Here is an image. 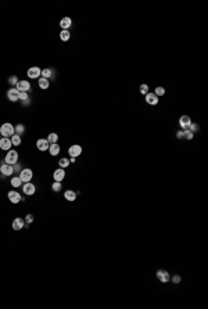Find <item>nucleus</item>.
I'll use <instances>...</instances> for the list:
<instances>
[{
  "mask_svg": "<svg viewBox=\"0 0 208 309\" xmlns=\"http://www.w3.org/2000/svg\"><path fill=\"white\" fill-rule=\"evenodd\" d=\"M54 75H56V72H54V69H51V68L42 69V74H40V77L45 78V79H54Z\"/></svg>",
  "mask_w": 208,
  "mask_h": 309,
  "instance_id": "obj_18",
  "label": "nucleus"
},
{
  "mask_svg": "<svg viewBox=\"0 0 208 309\" xmlns=\"http://www.w3.org/2000/svg\"><path fill=\"white\" fill-rule=\"evenodd\" d=\"M71 25H72V19L69 18V17H64V18H61L60 27L63 28V31H68L69 28H71Z\"/></svg>",
  "mask_w": 208,
  "mask_h": 309,
  "instance_id": "obj_19",
  "label": "nucleus"
},
{
  "mask_svg": "<svg viewBox=\"0 0 208 309\" xmlns=\"http://www.w3.org/2000/svg\"><path fill=\"white\" fill-rule=\"evenodd\" d=\"M47 141H49L50 144L57 143V141H58V134H57V133H49V136H47Z\"/></svg>",
  "mask_w": 208,
  "mask_h": 309,
  "instance_id": "obj_26",
  "label": "nucleus"
},
{
  "mask_svg": "<svg viewBox=\"0 0 208 309\" xmlns=\"http://www.w3.org/2000/svg\"><path fill=\"white\" fill-rule=\"evenodd\" d=\"M40 74H42V69L39 68V67H31L27 71L28 78H31V79H36V78L39 79V78H40Z\"/></svg>",
  "mask_w": 208,
  "mask_h": 309,
  "instance_id": "obj_7",
  "label": "nucleus"
},
{
  "mask_svg": "<svg viewBox=\"0 0 208 309\" xmlns=\"http://www.w3.org/2000/svg\"><path fill=\"white\" fill-rule=\"evenodd\" d=\"M15 89L18 90V92H25L28 93L31 89V83L29 80H18V83L15 85Z\"/></svg>",
  "mask_w": 208,
  "mask_h": 309,
  "instance_id": "obj_6",
  "label": "nucleus"
},
{
  "mask_svg": "<svg viewBox=\"0 0 208 309\" xmlns=\"http://www.w3.org/2000/svg\"><path fill=\"white\" fill-rule=\"evenodd\" d=\"M10 183H11L13 187H15V189H18L21 184H22V180L19 179V176H14V178H11V180H10Z\"/></svg>",
  "mask_w": 208,
  "mask_h": 309,
  "instance_id": "obj_23",
  "label": "nucleus"
},
{
  "mask_svg": "<svg viewBox=\"0 0 208 309\" xmlns=\"http://www.w3.org/2000/svg\"><path fill=\"white\" fill-rule=\"evenodd\" d=\"M36 147H38L39 151H47L50 147V143L47 141V139H39L36 141Z\"/></svg>",
  "mask_w": 208,
  "mask_h": 309,
  "instance_id": "obj_14",
  "label": "nucleus"
},
{
  "mask_svg": "<svg viewBox=\"0 0 208 309\" xmlns=\"http://www.w3.org/2000/svg\"><path fill=\"white\" fill-rule=\"evenodd\" d=\"M4 162L8 165H14L18 162V153L15 150H8L6 157H4Z\"/></svg>",
  "mask_w": 208,
  "mask_h": 309,
  "instance_id": "obj_2",
  "label": "nucleus"
},
{
  "mask_svg": "<svg viewBox=\"0 0 208 309\" xmlns=\"http://www.w3.org/2000/svg\"><path fill=\"white\" fill-rule=\"evenodd\" d=\"M7 197H8V200H10V202H11V204H18L19 201H24V198L21 197V194H19L18 191H15V190L8 191Z\"/></svg>",
  "mask_w": 208,
  "mask_h": 309,
  "instance_id": "obj_4",
  "label": "nucleus"
},
{
  "mask_svg": "<svg viewBox=\"0 0 208 309\" xmlns=\"http://www.w3.org/2000/svg\"><path fill=\"white\" fill-rule=\"evenodd\" d=\"M14 129H15V133L19 134V136H22V134L25 133V126H24L22 123H18L17 126H14Z\"/></svg>",
  "mask_w": 208,
  "mask_h": 309,
  "instance_id": "obj_28",
  "label": "nucleus"
},
{
  "mask_svg": "<svg viewBox=\"0 0 208 309\" xmlns=\"http://www.w3.org/2000/svg\"><path fill=\"white\" fill-rule=\"evenodd\" d=\"M154 94L157 96V97H163V96L165 94V89H164L163 86H158V88H155Z\"/></svg>",
  "mask_w": 208,
  "mask_h": 309,
  "instance_id": "obj_30",
  "label": "nucleus"
},
{
  "mask_svg": "<svg viewBox=\"0 0 208 309\" xmlns=\"http://www.w3.org/2000/svg\"><path fill=\"white\" fill-rule=\"evenodd\" d=\"M14 133H15V129L10 122H4L3 125L0 126V134L3 137H11Z\"/></svg>",
  "mask_w": 208,
  "mask_h": 309,
  "instance_id": "obj_1",
  "label": "nucleus"
},
{
  "mask_svg": "<svg viewBox=\"0 0 208 309\" xmlns=\"http://www.w3.org/2000/svg\"><path fill=\"white\" fill-rule=\"evenodd\" d=\"M0 175L1 176H13L14 175V171H13V165H8L4 162L3 165H0Z\"/></svg>",
  "mask_w": 208,
  "mask_h": 309,
  "instance_id": "obj_5",
  "label": "nucleus"
},
{
  "mask_svg": "<svg viewBox=\"0 0 208 309\" xmlns=\"http://www.w3.org/2000/svg\"><path fill=\"white\" fill-rule=\"evenodd\" d=\"M34 219H35V218H34V215H32V214H28L27 216L24 218V221H25V223H27V225H31V223L34 222Z\"/></svg>",
  "mask_w": 208,
  "mask_h": 309,
  "instance_id": "obj_36",
  "label": "nucleus"
},
{
  "mask_svg": "<svg viewBox=\"0 0 208 309\" xmlns=\"http://www.w3.org/2000/svg\"><path fill=\"white\" fill-rule=\"evenodd\" d=\"M11 139L10 137H1L0 139V150H4V151H8L11 150Z\"/></svg>",
  "mask_w": 208,
  "mask_h": 309,
  "instance_id": "obj_13",
  "label": "nucleus"
},
{
  "mask_svg": "<svg viewBox=\"0 0 208 309\" xmlns=\"http://www.w3.org/2000/svg\"><path fill=\"white\" fill-rule=\"evenodd\" d=\"M61 189H63V186H61V182H54V183L51 184V190L56 191V193H58Z\"/></svg>",
  "mask_w": 208,
  "mask_h": 309,
  "instance_id": "obj_31",
  "label": "nucleus"
},
{
  "mask_svg": "<svg viewBox=\"0 0 208 309\" xmlns=\"http://www.w3.org/2000/svg\"><path fill=\"white\" fill-rule=\"evenodd\" d=\"M76 191H74V190H67L64 193V198L67 200V201H69V202H72V201H75L76 200Z\"/></svg>",
  "mask_w": 208,
  "mask_h": 309,
  "instance_id": "obj_20",
  "label": "nucleus"
},
{
  "mask_svg": "<svg viewBox=\"0 0 208 309\" xmlns=\"http://www.w3.org/2000/svg\"><path fill=\"white\" fill-rule=\"evenodd\" d=\"M11 143H13V146H19L21 144V136H19V134H17V133H14L11 136Z\"/></svg>",
  "mask_w": 208,
  "mask_h": 309,
  "instance_id": "obj_27",
  "label": "nucleus"
},
{
  "mask_svg": "<svg viewBox=\"0 0 208 309\" xmlns=\"http://www.w3.org/2000/svg\"><path fill=\"white\" fill-rule=\"evenodd\" d=\"M18 97H19V92L15 88H11V89H8L7 90V99L10 100L11 103L18 101Z\"/></svg>",
  "mask_w": 208,
  "mask_h": 309,
  "instance_id": "obj_12",
  "label": "nucleus"
},
{
  "mask_svg": "<svg viewBox=\"0 0 208 309\" xmlns=\"http://www.w3.org/2000/svg\"><path fill=\"white\" fill-rule=\"evenodd\" d=\"M38 85H39V88H40L42 90H47V89H49V86H50V82H49V79H45V78H39Z\"/></svg>",
  "mask_w": 208,
  "mask_h": 309,
  "instance_id": "obj_22",
  "label": "nucleus"
},
{
  "mask_svg": "<svg viewBox=\"0 0 208 309\" xmlns=\"http://www.w3.org/2000/svg\"><path fill=\"white\" fill-rule=\"evenodd\" d=\"M176 137L183 139V130H178V132H176Z\"/></svg>",
  "mask_w": 208,
  "mask_h": 309,
  "instance_id": "obj_39",
  "label": "nucleus"
},
{
  "mask_svg": "<svg viewBox=\"0 0 208 309\" xmlns=\"http://www.w3.org/2000/svg\"><path fill=\"white\" fill-rule=\"evenodd\" d=\"M82 154V147L79 144H72L71 147L68 149V155L69 157H79Z\"/></svg>",
  "mask_w": 208,
  "mask_h": 309,
  "instance_id": "obj_11",
  "label": "nucleus"
},
{
  "mask_svg": "<svg viewBox=\"0 0 208 309\" xmlns=\"http://www.w3.org/2000/svg\"><path fill=\"white\" fill-rule=\"evenodd\" d=\"M18 176H19V179L22 180V183H28V182H31L32 178H34V172L29 168H24V169H21Z\"/></svg>",
  "mask_w": 208,
  "mask_h": 309,
  "instance_id": "obj_3",
  "label": "nucleus"
},
{
  "mask_svg": "<svg viewBox=\"0 0 208 309\" xmlns=\"http://www.w3.org/2000/svg\"><path fill=\"white\" fill-rule=\"evenodd\" d=\"M60 144H57V143H54V144H50V147H49V153H50V155H53V157H56V155H58L60 154Z\"/></svg>",
  "mask_w": 208,
  "mask_h": 309,
  "instance_id": "obj_21",
  "label": "nucleus"
},
{
  "mask_svg": "<svg viewBox=\"0 0 208 309\" xmlns=\"http://www.w3.org/2000/svg\"><path fill=\"white\" fill-rule=\"evenodd\" d=\"M11 227L14 230H21L25 227V221H24L22 218H15L14 221H13V225Z\"/></svg>",
  "mask_w": 208,
  "mask_h": 309,
  "instance_id": "obj_17",
  "label": "nucleus"
},
{
  "mask_svg": "<svg viewBox=\"0 0 208 309\" xmlns=\"http://www.w3.org/2000/svg\"><path fill=\"white\" fill-rule=\"evenodd\" d=\"M155 276H157V279H158L161 283H168V282L171 280V275H169V273H168L166 270H163V269L157 270Z\"/></svg>",
  "mask_w": 208,
  "mask_h": 309,
  "instance_id": "obj_9",
  "label": "nucleus"
},
{
  "mask_svg": "<svg viewBox=\"0 0 208 309\" xmlns=\"http://www.w3.org/2000/svg\"><path fill=\"white\" fill-rule=\"evenodd\" d=\"M160 97H157V96L154 94V93H150L148 92L147 94H146V97H144V100H146V103L150 104V105H157L160 101Z\"/></svg>",
  "mask_w": 208,
  "mask_h": 309,
  "instance_id": "obj_15",
  "label": "nucleus"
},
{
  "mask_svg": "<svg viewBox=\"0 0 208 309\" xmlns=\"http://www.w3.org/2000/svg\"><path fill=\"white\" fill-rule=\"evenodd\" d=\"M18 80H19V79L15 77V75H11V77L8 78V83L11 85V86H15V85L18 83Z\"/></svg>",
  "mask_w": 208,
  "mask_h": 309,
  "instance_id": "obj_34",
  "label": "nucleus"
},
{
  "mask_svg": "<svg viewBox=\"0 0 208 309\" xmlns=\"http://www.w3.org/2000/svg\"><path fill=\"white\" fill-rule=\"evenodd\" d=\"M22 191H24V194H25V195H34L35 191H36V186H35L34 183H31V182H28V183H24Z\"/></svg>",
  "mask_w": 208,
  "mask_h": 309,
  "instance_id": "obj_10",
  "label": "nucleus"
},
{
  "mask_svg": "<svg viewBox=\"0 0 208 309\" xmlns=\"http://www.w3.org/2000/svg\"><path fill=\"white\" fill-rule=\"evenodd\" d=\"M29 99V96H28V93L25 92H19V97H18V101H21V103H24L25 100Z\"/></svg>",
  "mask_w": 208,
  "mask_h": 309,
  "instance_id": "obj_33",
  "label": "nucleus"
},
{
  "mask_svg": "<svg viewBox=\"0 0 208 309\" xmlns=\"http://www.w3.org/2000/svg\"><path fill=\"white\" fill-rule=\"evenodd\" d=\"M148 85H146V83H143V85H140V88H139V90H140V93H142V94H147L148 93Z\"/></svg>",
  "mask_w": 208,
  "mask_h": 309,
  "instance_id": "obj_32",
  "label": "nucleus"
},
{
  "mask_svg": "<svg viewBox=\"0 0 208 309\" xmlns=\"http://www.w3.org/2000/svg\"><path fill=\"white\" fill-rule=\"evenodd\" d=\"M171 280H172V283H175V284H178V283H180L182 277H180L179 275H175V276H172V277H171Z\"/></svg>",
  "mask_w": 208,
  "mask_h": 309,
  "instance_id": "obj_38",
  "label": "nucleus"
},
{
  "mask_svg": "<svg viewBox=\"0 0 208 309\" xmlns=\"http://www.w3.org/2000/svg\"><path fill=\"white\" fill-rule=\"evenodd\" d=\"M21 165L18 164V162H17V164H14L13 165V171H14V173H19V172H21Z\"/></svg>",
  "mask_w": 208,
  "mask_h": 309,
  "instance_id": "obj_37",
  "label": "nucleus"
},
{
  "mask_svg": "<svg viewBox=\"0 0 208 309\" xmlns=\"http://www.w3.org/2000/svg\"><path fill=\"white\" fill-rule=\"evenodd\" d=\"M65 178V171L63 168H58L53 172V179L54 182H63Z\"/></svg>",
  "mask_w": 208,
  "mask_h": 309,
  "instance_id": "obj_16",
  "label": "nucleus"
},
{
  "mask_svg": "<svg viewBox=\"0 0 208 309\" xmlns=\"http://www.w3.org/2000/svg\"><path fill=\"white\" fill-rule=\"evenodd\" d=\"M69 38H71V33H69V31H61V32H60V39L63 40V42H68Z\"/></svg>",
  "mask_w": 208,
  "mask_h": 309,
  "instance_id": "obj_25",
  "label": "nucleus"
},
{
  "mask_svg": "<svg viewBox=\"0 0 208 309\" xmlns=\"http://www.w3.org/2000/svg\"><path fill=\"white\" fill-rule=\"evenodd\" d=\"M179 125H180L182 130L189 129V126L192 125V118H190L189 115H182L180 118H179Z\"/></svg>",
  "mask_w": 208,
  "mask_h": 309,
  "instance_id": "obj_8",
  "label": "nucleus"
},
{
  "mask_svg": "<svg viewBox=\"0 0 208 309\" xmlns=\"http://www.w3.org/2000/svg\"><path fill=\"white\" fill-rule=\"evenodd\" d=\"M69 164H71V162H69V160H67V158H60V160H58V166L63 169L68 168Z\"/></svg>",
  "mask_w": 208,
  "mask_h": 309,
  "instance_id": "obj_24",
  "label": "nucleus"
},
{
  "mask_svg": "<svg viewBox=\"0 0 208 309\" xmlns=\"http://www.w3.org/2000/svg\"><path fill=\"white\" fill-rule=\"evenodd\" d=\"M189 130H190V132H193V133H196V132H198V130H200V126L197 125V123L192 122V125L189 126Z\"/></svg>",
  "mask_w": 208,
  "mask_h": 309,
  "instance_id": "obj_35",
  "label": "nucleus"
},
{
  "mask_svg": "<svg viewBox=\"0 0 208 309\" xmlns=\"http://www.w3.org/2000/svg\"><path fill=\"white\" fill-rule=\"evenodd\" d=\"M29 104H31V99H28V100H25V101L22 103V105H29Z\"/></svg>",
  "mask_w": 208,
  "mask_h": 309,
  "instance_id": "obj_40",
  "label": "nucleus"
},
{
  "mask_svg": "<svg viewBox=\"0 0 208 309\" xmlns=\"http://www.w3.org/2000/svg\"><path fill=\"white\" fill-rule=\"evenodd\" d=\"M193 137H194L193 132H190L189 129L183 130V139H186V140H193Z\"/></svg>",
  "mask_w": 208,
  "mask_h": 309,
  "instance_id": "obj_29",
  "label": "nucleus"
},
{
  "mask_svg": "<svg viewBox=\"0 0 208 309\" xmlns=\"http://www.w3.org/2000/svg\"><path fill=\"white\" fill-rule=\"evenodd\" d=\"M75 160H76L75 157H71V158H69V162H75Z\"/></svg>",
  "mask_w": 208,
  "mask_h": 309,
  "instance_id": "obj_41",
  "label": "nucleus"
}]
</instances>
